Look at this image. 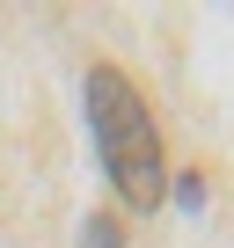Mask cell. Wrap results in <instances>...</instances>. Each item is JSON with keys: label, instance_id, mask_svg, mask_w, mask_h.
I'll use <instances>...</instances> for the list:
<instances>
[{"label": "cell", "instance_id": "1", "mask_svg": "<svg viewBox=\"0 0 234 248\" xmlns=\"http://www.w3.org/2000/svg\"><path fill=\"white\" fill-rule=\"evenodd\" d=\"M88 124H95V154H102V175L117 183V197H125L132 212H154L168 197L161 139H154V117H147L139 88L117 66H95L88 73Z\"/></svg>", "mask_w": 234, "mask_h": 248}, {"label": "cell", "instance_id": "2", "mask_svg": "<svg viewBox=\"0 0 234 248\" xmlns=\"http://www.w3.org/2000/svg\"><path fill=\"white\" fill-rule=\"evenodd\" d=\"M88 248H125V233H117V219H110V212H95V219H88Z\"/></svg>", "mask_w": 234, "mask_h": 248}]
</instances>
